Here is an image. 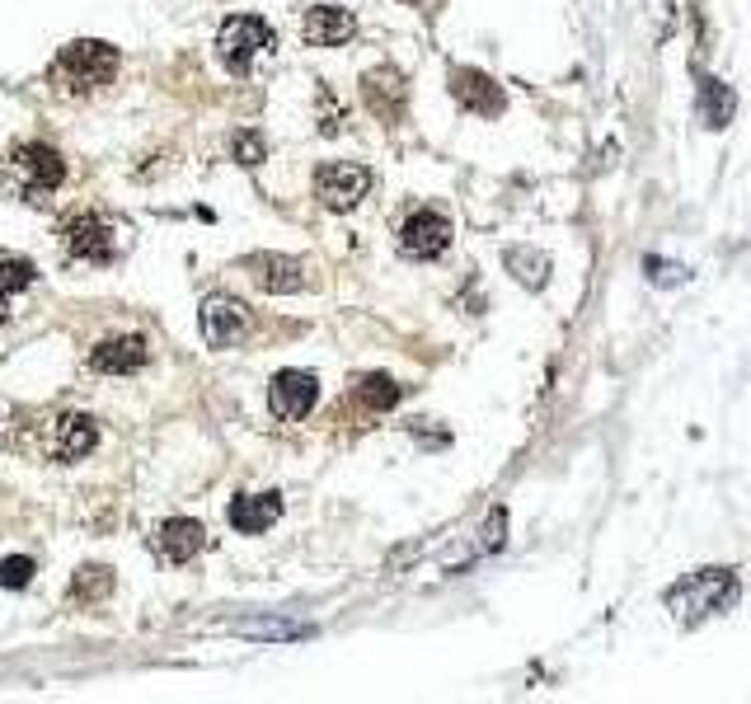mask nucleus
I'll return each mask as SVG.
<instances>
[{"instance_id": "19", "label": "nucleus", "mask_w": 751, "mask_h": 704, "mask_svg": "<svg viewBox=\"0 0 751 704\" xmlns=\"http://www.w3.org/2000/svg\"><path fill=\"white\" fill-rule=\"evenodd\" d=\"M507 268L522 277L526 287H545V277H550V259L540 249H507Z\"/></svg>"}, {"instance_id": "12", "label": "nucleus", "mask_w": 751, "mask_h": 704, "mask_svg": "<svg viewBox=\"0 0 751 704\" xmlns=\"http://www.w3.org/2000/svg\"><path fill=\"white\" fill-rule=\"evenodd\" d=\"M94 442H99V428H94V418L85 414H62L57 423H52V456L57 460H80V456H90Z\"/></svg>"}, {"instance_id": "3", "label": "nucleus", "mask_w": 751, "mask_h": 704, "mask_svg": "<svg viewBox=\"0 0 751 704\" xmlns=\"http://www.w3.org/2000/svg\"><path fill=\"white\" fill-rule=\"evenodd\" d=\"M118 71V52L99 38H76V43H66L57 52V62H52V76L62 80L66 90H99L108 85Z\"/></svg>"}, {"instance_id": "2", "label": "nucleus", "mask_w": 751, "mask_h": 704, "mask_svg": "<svg viewBox=\"0 0 751 704\" xmlns=\"http://www.w3.org/2000/svg\"><path fill=\"white\" fill-rule=\"evenodd\" d=\"M66 179L62 155L43 146V141H19L15 151L5 155V184L19 202H47Z\"/></svg>"}, {"instance_id": "15", "label": "nucleus", "mask_w": 751, "mask_h": 704, "mask_svg": "<svg viewBox=\"0 0 751 704\" xmlns=\"http://www.w3.org/2000/svg\"><path fill=\"white\" fill-rule=\"evenodd\" d=\"M90 367L104 371V376L141 371V367H146V338H137V334H127V338H104V343L90 352Z\"/></svg>"}, {"instance_id": "21", "label": "nucleus", "mask_w": 751, "mask_h": 704, "mask_svg": "<svg viewBox=\"0 0 751 704\" xmlns=\"http://www.w3.org/2000/svg\"><path fill=\"white\" fill-rule=\"evenodd\" d=\"M357 395H362V404H367V409H376V414H381V409H395V404H399V385L390 381V376H367Z\"/></svg>"}, {"instance_id": "13", "label": "nucleus", "mask_w": 751, "mask_h": 704, "mask_svg": "<svg viewBox=\"0 0 751 704\" xmlns=\"http://www.w3.org/2000/svg\"><path fill=\"white\" fill-rule=\"evenodd\" d=\"M451 94H456L465 108H475L479 118H498L507 104L503 90H498L484 71H451Z\"/></svg>"}, {"instance_id": "26", "label": "nucleus", "mask_w": 751, "mask_h": 704, "mask_svg": "<svg viewBox=\"0 0 751 704\" xmlns=\"http://www.w3.org/2000/svg\"><path fill=\"white\" fill-rule=\"evenodd\" d=\"M484 545H489V550L503 545V512H493V517H489V540H484Z\"/></svg>"}, {"instance_id": "24", "label": "nucleus", "mask_w": 751, "mask_h": 704, "mask_svg": "<svg viewBox=\"0 0 751 704\" xmlns=\"http://www.w3.org/2000/svg\"><path fill=\"white\" fill-rule=\"evenodd\" d=\"M644 268H648V277H653V282H667V287H676V282H686V268H681V263H662V259H648Z\"/></svg>"}, {"instance_id": "18", "label": "nucleus", "mask_w": 751, "mask_h": 704, "mask_svg": "<svg viewBox=\"0 0 751 704\" xmlns=\"http://www.w3.org/2000/svg\"><path fill=\"white\" fill-rule=\"evenodd\" d=\"M733 113H737V94L728 90L723 80L700 76V123L719 132V127L733 123Z\"/></svg>"}, {"instance_id": "11", "label": "nucleus", "mask_w": 751, "mask_h": 704, "mask_svg": "<svg viewBox=\"0 0 751 704\" xmlns=\"http://www.w3.org/2000/svg\"><path fill=\"white\" fill-rule=\"evenodd\" d=\"M301 33H306L310 47H338L357 33V19L348 15V10H338V5H315V10H306V19H301Z\"/></svg>"}, {"instance_id": "9", "label": "nucleus", "mask_w": 751, "mask_h": 704, "mask_svg": "<svg viewBox=\"0 0 751 704\" xmlns=\"http://www.w3.org/2000/svg\"><path fill=\"white\" fill-rule=\"evenodd\" d=\"M399 245L414 259H437L446 245H451V221L437 212H414L399 230Z\"/></svg>"}, {"instance_id": "1", "label": "nucleus", "mask_w": 751, "mask_h": 704, "mask_svg": "<svg viewBox=\"0 0 751 704\" xmlns=\"http://www.w3.org/2000/svg\"><path fill=\"white\" fill-rule=\"evenodd\" d=\"M737 597H742V582L733 568H700V573H686L681 582L667 587V611L681 625H700L709 615L733 611Z\"/></svg>"}, {"instance_id": "7", "label": "nucleus", "mask_w": 751, "mask_h": 704, "mask_svg": "<svg viewBox=\"0 0 751 704\" xmlns=\"http://www.w3.org/2000/svg\"><path fill=\"white\" fill-rule=\"evenodd\" d=\"M249 334V310L235 301V296H207L202 301V338L212 343V348H230V343H240Z\"/></svg>"}, {"instance_id": "16", "label": "nucleus", "mask_w": 751, "mask_h": 704, "mask_svg": "<svg viewBox=\"0 0 751 704\" xmlns=\"http://www.w3.org/2000/svg\"><path fill=\"white\" fill-rule=\"evenodd\" d=\"M362 94H367V108L376 118H385V123H395L399 113H404V76L390 71V66L371 71V76L362 80Z\"/></svg>"}, {"instance_id": "22", "label": "nucleus", "mask_w": 751, "mask_h": 704, "mask_svg": "<svg viewBox=\"0 0 751 704\" xmlns=\"http://www.w3.org/2000/svg\"><path fill=\"white\" fill-rule=\"evenodd\" d=\"M108 587H113V573H108V568H80L76 573V582H71V592H76V597H85V601H94V597H104Z\"/></svg>"}, {"instance_id": "5", "label": "nucleus", "mask_w": 751, "mask_h": 704, "mask_svg": "<svg viewBox=\"0 0 751 704\" xmlns=\"http://www.w3.org/2000/svg\"><path fill=\"white\" fill-rule=\"evenodd\" d=\"M263 47H273V29H268L259 15H235L216 33V57H221L230 71H245Z\"/></svg>"}, {"instance_id": "6", "label": "nucleus", "mask_w": 751, "mask_h": 704, "mask_svg": "<svg viewBox=\"0 0 751 704\" xmlns=\"http://www.w3.org/2000/svg\"><path fill=\"white\" fill-rule=\"evenodd\" d=\"M367 188H371V169H362V165L334 160V165H320V174H315V193H320V202L329 212L357 207V202L367 198Z\"/></svg>"}, {"instance_id": "20", "label": "nucleus", "mask_w": 751, "mask_h": 704, "mask_svg": "<svg viewBox=\"0 0 751 704\" xmlns=\"http://www.w3.org/2000/svg\"><path fill=\"white\" fill-rule=\"evenodd\" d=\"M33 282V263H24V259H10V263H0V310L15 301L19 291L29 287Z\"/></svg>"}, {"instance_id": "23", "label": "nucleus", "mask_w": 751, "mask_h": 704, "mask_svg": "<svg viewBox=\"0 0 751 704\" xmlns=\"http://www.w3.org/2000/svg\"><path fill=\"white\" fill-rule=\"evenodd\" d=\"M33 578V559L15 554V559H0V587H29Z\"/></svg>"}, {"instance_id": "10", "label": "nucleus", "mask_w": 751, "mask_h": 704, "mask_svg": "<svg viewBox=\"0 0 751 704\" xmlns=\"http://www.w3.org/2000/svg\"><path fill=\"white\" fill-rule=\"evenodd\" d=\"M202 545H207L202 521L169 517V521H160V531H155V554H160V559H169V564H188V559H193Z\"/></svg>"}, {"instance_id": "14", "label": "nucleus", "mask_w": 751, "mask_h": 704, "mask_svg": "<svg viewBox=\"0 0 751 704\" xmlns=\"http://www.w3.org/2000/svg\"><path fill=\"white\" fill-rule=\"evenodd\" d=\"M226 517L240 536H259V531H268L282 517V498L277 493H245V498H235L226 507Z\"/></svg>"}, {"instance_id": "4", "label": "nucleus", "mask_w": 751, "mask_h": 704, "mask_svg": "<svg viewBox=\"0 0 751 704\" xmlns=\"http://www.w3.org/2000/svg\"><path fill=\"white\" fill-rule=\"evenodd\" d=\"M123 249V230L104 212H80L66 221V254L85 263H113Z\"/></svg>"}, {"instance_id": "8", "label": "nucleus", "mask_w": 751, "mask_h": 704, "mask_svg": "<svg viewBox=\"0 0 751 704\" xmlns=\"http://www.w3.org/2000/svg\"><path fill=\"white\" fill-rule=\"evenodd\" d=\"M315 399H320V381H315L310 371H277V376H273L268 404H273V414L282 418V423L306 418L310 409H315Z\"/></svg>"}, {"instance_id": "25", "label": "nucleus", "mask_w": 751, "mask_h": 704, "mask_svg": "<svg viewBox=\"0 0 751 704\" xmlns=\"http://www.w3.org/2000/svg\"><path fill=\"white\" fill-rule=\"evenodd\" d=\"M235 155H240V165H259V160H263V141L249 137V132H240V137H235Z\"/></svg>"}, {"instance_id": "27", "label": "nucleus", "mask_w": 751, "mask_h": 704, "mask_svg": "<svg viewBox=\"0 0 751 704\" xmlns=\"http://www.w3.org/2000/svg\"><path fill=\"white\" fill-rule=\"evenodd\" d=\"M409 5H418V0H409Z\"/></svg>"}, {"instance_id": "17", "label": "nucleus", "mask_w": 751, "mask_h": 704, "mask_svg": "<svg viewBox=\"0 0 751 704\" xmlns=\"http://www.w3.org/2000/svg\"><path fill=\"white\" fill-rule=\"evenodd\" d=\"M249 268H254V282H259L263 291H301V287H306L301 263L282 259V254H254V259H249Z\"/></svg>"}]
</instances>
